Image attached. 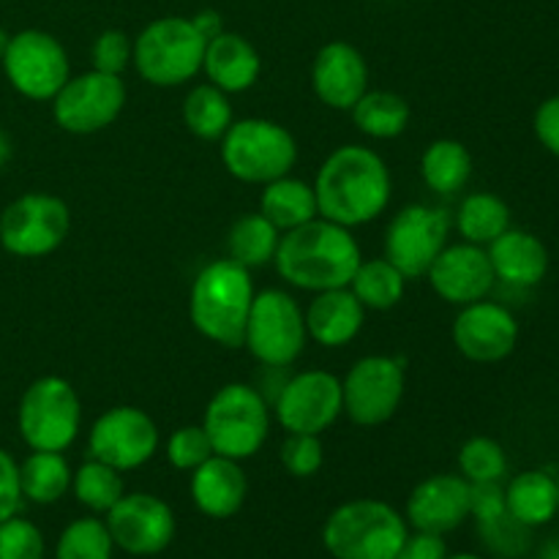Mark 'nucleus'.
<instances>
[{
  "label": "nucleus",
  "instance_id": "ea45409f",
  "mask_svg": "<svg viewBox=\"0 0 559 559\" xmlns=\"http://www.w3.org/2000/svg\"><path fill=\"white\" fill-rule=\"evenodd\" d=\"M0 559H44L41 530L20 516L0 522Z\"/></svg>",
  "mask_w": 559,
  "mask_h": 559
},
{
  "label": "nucleus",
  "instance_id": "1a4fd4ad",
  "mask_svg": "<svg viewBox=\"0 0 559 559\" xmlns=\"http://www.w3.org/2000/svg\"><path fill=\"white\" fill-rule=\"evenodd\" d=\"M306 338L304 309L293 295L284 289H262L254 295L243 333V347L251 358L271 369H284L304 355Z\"/></svg>",
  "mask_w": 559,
  "mask_h": 559
},
{
  "label": "nucleus",
  "instance_id": "de8ad7c7",
  "mask_svg": "<svg viewBox=\"0 0 559 559\" xmlns=\"http://www.w3.org/2000/svg\"><path fill=\"white\" fill-rule=\"evenodd\" d=\"M191 22H194L197 31H200L207 41H211V38H216L218 33H224V22H222V14H218V11H211V9L200 11L197 16H191Z\"/></svg>",
  "mask_w": 559,
  "mask_h": 559
},
{
  "label": "nucleus",
  "instance_id": "58836bf2",
  "mask_svg": "<svg viewBox=\"0 0 559 559\" xmlns=\"http://www.w3.org/2000/svg\"><path fill=\"white\" fill-rule=\"evenodd\" d=\"M213 456V445L202 426H180L167 442V459L175 469L194 473Z\"/></svg>",
  "mask_w": 559,
  "mask_h": 559
},
{
  "label": "nucleus",
  "instance_id": "a878e982",
  "mask_svg": "<svg viewBox=\"0 0 559 559\" xmlns=\"http://www.w3.org/2000/svg\"><path fill=\"white\" fill-rule=\"evenodd\" d=\"M260 213L278 233H289V229L300 227V224L320 216L314 186L306 183V180L289 178V175L271 180V183H265V191L260 197Z\"/></svg>",
  "mask_w": 559,
  "mask_h": 559
},
{
  "label": "nucleus",
  "instance_id": "37998d69",
  "mask_svg": "<svg viewBox=\"0 0 559 559\" xmlns=\"http://www.w3.org/2000/svg\"><path fill=\"white\" fill-rule=\"evenodd\" d=\"M22 486H20V464L14 462L5 448H0V522L16 516L22 508Z\"/></svg>",
  "mask_w": 559,
  "mask_h": 559
},
{
  "label": "nucleus",
  "instance_id": "20e7f679",
  "mask_svg": "<svg viewBox=\"0 0 559 559\" xmlns=\"http://www.w3.org/2000/svg\"><path fill=\"white\" fill-rule=\"evenodd\" d=\"M409 524L382 500H349L328 516L322 544L336 559H396Z\"/></svg>",
  "mask_w": 559,
  "mask_h": 559
},
{
  "label": "nucleus",
  "instance_id": "3c124183",
  "mask_svg": "<svg viewBox=\"0 0 559 559\" xmlns=\"http://www.w3.org/2000/svg\"><path fill=\"white\" fill-rule=\"evenodd\" d=\"M9 33L5 31H0V58H3V52H5V44H9Z\"/></svg>",
  "mask_w": 559,
  "mask_h": 559
},
{
  "label": "nucleus",
  "instance_id": "473e14b6",
  "mask_svg": "<svg viewBox=\"0 0 559 559\" xmlns=\"http://www.w3.org/2000/svg\"><path fill=\"white\" fill-rule=\"evenodd\" d=\"M349 289L364 304L366 311H388L402 304L407 278L391 260L377 257V260H360Z\"/></svg>",
  "mask_w": 559,
  "mask_h": 559
},
{
  "label": "nucleus",
  "instance_id": "f704fd0d",
  "mask_svg": "<svg viewBox=\"0 0 559 559\" xmlns=\"http://www.w3.org/2000/svg\"><path fill=\"white\" fill-rule=\"evenodd\" d=\"M71 491L87 511L107 513L126 495L123 473L98 459H91L71 475Z\"/></svg>",
  "mask_w": 559,
  "mask_h": 559
},
{
  "label": "nucleus",
  "instance_id": "72a5a7b5",
  "mask_svg": "<svg viewBox=\"0 0 559 559\" xmlns=\"http://www.w3.org/2000/svg\"><path fill=\"white\" fill-rule=\"evenodd\" d=\"M278 240H282V233L262 213H246L229 229V260L240 262L249 271L251 267H262L267 262H273Z\"/></svg>",
  "mask_w": 559,
  "mask_h": 559
},
{
  "label": "nucleus",
  "instance_id": "f257e3e1",
  "mask_svg": "<svg viewBox=\"0 0 559 559\" xmlns=\"http://www.w3.org/2000/svg\"><path fill=\"white\" fill-rule=\"evenodd\" d=\"M311 186L320 216L347 229L380 218L393 189L385 158L366 145L336 147Z\"/></svg>",
  "mask_w": 559,
  "mask_h": 559
},
{
  "label": "nucleus",
  "instance_id": "c85d7f7f",
  "mask_svg": "<svg viewBox=\"0 0 559 559\" xmlns=\"http://www.w3.org/2000/svg\"><path fill=\"white\" fill-rule=\"evenodd\" d=\"M349 112L360 134L371 140H396L413 118L407 98L393 91H366Z\"/></svg>",
  "mask_w": 559,
  "mask_h": 559
},
{
  "label": "nucleus",
  "instance_id": "6ab92c4d",
  "mask_svg": "<svg viewBox=\"0 0 559 559\" xmlns=\"http://www.w3.org/2000/svg\"><path fill=\"white\" fill-rule=\"evenodd\" d=\"M426 278L431 289L451 306H467L475 300H484L495 289L497 276L491 267L489 254L484 246L475 243H453L437 254L431 262Z\"/></svg>",
  "mask_w": 559,
  "mask_h": 559
},
{
  "label": "nucleus",
  "instance_id": "e433bc0d",
  "mask_svg": "<svg viewBox=\"0 0 559 559\" xmlns=\"http://www.w3.org/2000/svg\"><path fill=\"white\" fill-rule=\"evenodd\" d=\"M459 469L469 484L502 480L508 473V456L500 442L491 437H469L459 451Z\"/></svg>",
  "mask_w": 559,
  "mask_h": 559
},
{
  "label": "nucleus",
  "instance_id": "dca6fc26",
  "mask_svg": "<svg viewBox=\"0 0 559 559\" xmlns=\"http://www.w3.org/2000/svg\"><path fill=\"white\" fill-rule=\"evenodd\" d=\"M91 459L129 473L151 462L158 451V429L140 407H112L98 415L87 435Z\"/></svg>",
  "mask_w": 559,
  "mask_h": 559
},
{
  "label": "nucleus",
  "instance_id": "cd10ccee",
  "mask_svg": "<svg viewBox=\"0 0 559 559\" xmlns=\"http://www.w3.org/2000/svg\"><path fill=\"white\" fill-rule=\"evenodd\" d=\"M420 178L437 194H456L473 178V153L459 140H435L420 156Z\"/></svg>",
  "mask_w": 559,
  "mask_h": 559
},
{
  "label": "nucleus",
  "instance_id": "c9c22d12",
  "mask_svg": "<svg viewBox=\"0 0 559 559\" xmlns=\"http://www.w3.org/2000/svg\"><path fill=\"white\" fill-rule=\"evenodd\" d=\"M115 540L109 535L107 522L96 516L74 519L60 533L55 559H112Z\"/></svg>",
  "mask_w": 559,
  "mask_h": 559
},
{
  "label": "nucleus",
  "instance_id": "8fccbe9b",
  "mask_svg": "<svg viewBox=\"0 0 559 559\" xmlns=\"http://www.w3.org/2000/svg\"><path fill=\"white\" fill-rule=\"evenodd\" d=\"M538 559H559V535H555V538H549L540 546Z\"/></svg>",
  "mask_w": 559,
  "mask_h": 559
},
{
  "label": "nucleus",
  "instance_id": "c03bdc74",
  "mask_svg": "<svg viewBox=\"0 0 559 559\" xmlns=\"http://www.w3.org/2000/svg\"><path fill=\"white\" fill-rule=\"evenodd\" d=\"M506 511V489L500 486V480L469 484V516L478 519V524L491 522Z\"/></svg>",
  "mask_w": 559,
  "mask_h": 559
},
{
  "label": "nucleus",
  "instance_id": "412c9836",
  "mask_svg": "<svg viewBox=\"0 0 559 559\" xmlns=\"http://www.w3.org/2000/svg\"><path fill=\"white\" fill-rule=\"evenodd\" d=\"M311 91L325 107L349 112L369 91V63L358 47L328 41L311 63Z\"/></svg>",
  "mask_w": 559,
  "mask_h": 559
},
{
  "label": "nucleus",
  "instance_id": "7ed1b4c3",
  "mask_svg": "<svg viewBox=\"0 0 559 559\" xmlns=\"http://www.w3.org/2000/svg\"><path fill=\"white\" fill-rule=\"evenodd\" d=\"M249 267L235 260H216L197 273L189 295L191 325L218 347H243L246 322L254 304Z\"/></svg>",
  "mask_w": 559,
  "mask_h": 559
},
{
  "label": "nucleus",
  "instance_id": "f8f14e48",
  "mask_svg": "<svg viewBox=\"0 0 559 559\" xmlns=\"http://www.w3.org/2000/svg\"><path fill=\"white\" fill-rule=\"evenodd\" d=\"M126 98L129 91L123 76L93 69L80 76H69V82L52 98V118L69 134H98L120 118Z\"/></svg>",
  "mask_w": 559,
  "mask_h": 559
},
{
  "label": "nucleus",
  "instance_id": "864d4df0",
  "mask_svg": "<svg viewBox=\"0 0 559 559\" xmlns=\"http://www.w3.org/2000/svg\"><path fill=\"white\" fill-rule=\"evenodd\" d=\"M557 502H559V478H557Z\"/></svg>",
  "mask_w": 559,
  "mask_h": 559
},
{
  "label": "nucleus",
  "instance_id": "a211bd4d",
  "mask_svg": "<svg viewBox=\"0 0 559 559\" xmlns=\"http://www.w3.org/2000/svg\"><path fill=\"white\" fill-rule=\"evenodd\" d=\"M451 333L459 353L473 364H500L519 344L516 317L486 298L462 306Z\"/></svg>",
  "mask_w": 559,
  "mask_h": 559
},
{
  "label": "nucleus",
  "instance_id": "603ef678",
  "mask_svg": "<svg viewBox=\"0 0 559 559\" xmlns=\"http://www.w3.org/2000/svg\"><path fill=\"white\" fill-rule=\"evenodd\" d=\"M445 559H484V557H478V555H467V551H464V555H453V557H445Z\"/></svg>",
  "mask_w": 559,
  "mask_h": 559
},
{
  "label": "nucleus",
  "instance_id": "7c9ffc66",
  "mask_svg": "<svg viewBox=\"0 0 559 559\" xmlns=\"http://www.w3.org/2000/svg\"><path fill=\"white\" fill-rule=\"evenodd\" d=\"M456 229L467 243L489 246L511 229V207L506 200L489 191H475L464 197L456 211Z\"/></svg>",
  "mask_w": 559,
  "mask_h": 559
},
{
  "label": "nucleus",
  "instance_id": "a19ab883",
  "mask_svg": "<svg viewBox=\"0 0 559 559\" xmlns=\"http://www.w3.org/2000/svg\"><path fill=\"white\" fill-rule=\"evenodd\" d=\"M325 462L320 435H287L282 445V464L293 478H314Z\"/></svg>",
  "mask_w": 559,
  "mask_h": 559
},
{
  "label": "nucleus",
  "instance_id": "5701e85b",
  "mask_svg": "<svg viewBox=\"0 0 559 559\" xmlns=\"http://www.w3.org/2000/svg\"><path fill=\"white\" fill-rule=\"evenodd\" d=\"M306 317V333L320 347L338 349L353 342L366 322V309L349 287L314 293Z\"/></svg>",
  "mask_w": 559,
  "mask_h": 559
},
{
  "label": "nucleus",
  "instance_id": "2eb2a0df",
  "mask_svg": "<svg viewBox=\"0 0 559 559\" xmlns=\"http://www.w3.org/2000/svg\"><path fill=\"white\" fill-rule=\"evenodd\" d=\"M342 413V380L331 371H300L276 396V418L287 435H322Z\"/></svg>",
  "mask_w": 559,
  "mask_h": 559
},
{
  "label": "nucleus",
  "instance_id": "0eeeda50",
  "mask_svg": "<svg viewBox=\"0 0 559 559\" xmlns=\"http://www.w3.org/2000/svg\"><path fill=\"white\" fill-rule=\"evenodd\" d=\"M202 429L216 456L243 462L260 453L271 431V413L254 385L229 382L218 388L202 415Z\"/></svg>",
  "mask_w": 559,
  "mask_h": 559
},
{
  "label": "nucleus",
  "instance_id": "9d476101",
  "mask_svg": "<svg viewBox=\"0 0 559 559\" xmlns=\"http://www.w3.org/2000/svg\"><path fill=\"white\" fill-rule=\"evenodd\" d=\"M71 229V213L60 197L31 194L16 197L0 213V246L22 260H38L63 246Z\"/></svg>",
  "mask_w": 559,
  "mask_h": 559
},
{
  "label": "nucleus",
  "instance_id": "ddd939ff",
  "mask_svg": "<svg viewBox=\"0 0 559 559\" xmlns=\"http://www.w3.org/2000/svg\"><path fill=\"white\" fill-rule=\"evenodd\" d=\"M404 366L388 355H366L349 366L342 382L344 413L353 424L382 426L399 413L404 399Z\"/></svg>",
  "mask_w": 559,
  "mask_h": 559
},
{
  "label": "nucleus",
  "instance_id": "393cba45",
  "mask_svg": "<svg viewBox=\"0 0 559 559\" xmlns=\"http://www.w3.org/2000/svg\"><path fill=\"white\" fill-rule=\"evenodd\" d=\"M489 260L495 276L511 287H535L549 271V251L544 240L524 229H506L489 243Z\"/></svg>",
  "mask_w": 559,
  "mask_h": 559
},
{
  "label": "nucleus",
  "instance_id": "f03ea898",
  "mask_svg": "<svg viewBox=\"0 0 559 559\" xmlns=\"http://www.w3.org/2000/svg\"><path fill=\"white\" fill-rule=\"evenodd\" d=\"M360 260L364 254L353 229L317 216L289 233H282L273 265L278 276L293 287L306 293H325V289L349 287Z\"/></svg>",
  "mask_w": 559,
  "mask_h": 559
},
{
  "label": "nucleus",
  "instance_id": "c756f323",
  "mask_svg": "<svg viewBox=\"0 0 559 559\" xmlns=\"http://www.w3.org/2000/svg\"><path fill=\"white\" fill-rule=\"evenodd\" d=\"M183 123L197 140H222V136L227 134L229 126L235 123L229 93L211 85V82L194 85L183 98Z\"/></svg>",
  "mask_w": 559,
  "mask_h": 559
},
{
  "label": "nucleus",
  "instance_id": "9b49d317",
  "mask_svg": "<svg viewBox=\"0 0 559 559\" xmlns=\"http://www.w3.org/2000/svg\"><path fill=\"white\" fill-rule=\"evenodd\" d=\"M0 63L11 87L31 102H52L71 76L63 44L52 33L36 27L14 33L5 44Z\"/></svg>",
  "mask_w": 559,
  "mask_h": 559
},
{
  "label": "nucleus",
  "instance_id": "a18cd8bd",
  "mask_svg": "<svg viewBox=\"0 0 559 559\" xmlns=\"http://www.w3.org/2000/svg\"><path fill=\"white\" fill-rule=\"evenodd\" d=\"M533 129L540 145H544L551 156L559 158V96L546 98V102L535 109Z\"/></svg>",
  "mask_w": 559,
  "mask_h": 559
},
{
  "label": "nucleus",
  "instance_id": "4be33fe9",
  "mask_svg": "<svg viewBox=\"0 0 559 559\" xmlns=\"http://www.w3.org/2000/svg\"><path fill=\"white\" fill-rule=\"evenodd\" d=\"M189 489L197 511L205 513L207 519H229L243 508L249 480L240 462L213 453L205 464L191 473Z\"/></svg>",
  "mask_w": 559,
  "mask_h": 559
},
{
  "label": "nucleus",
  "instance_id": "4468645a",
  "mask_svg": "<svg viewBox=\"0 0 559 559\" xmlns=\"http://www.w3.org/2000/svg\"><path fill=\"white\" fill-rule=\"evenodd\" d=\"M451 216L431 205H407L385 229V260H391L407 282L426 278L431 262L448 246Z\"/></svg>",
  "mask_w": 559,
  "mask_h": 559
},
{
  "label": "nucleus",
  "instance_id": "09e8293b",
  "mask_svg": "<svg viewBox=\"0 0 559 559\" xmlns=\"http://www.w3.org/2000/svg\"><path fill=\"white\" fill-rule=\"evenodd\" d=\"M11 153H14V147H11V140L9 134H5V129L0 126V173H3L5 164L11 162Z\"/></svg>",
  "mask_w": 559,
  "mask_h": 559
},
{
  "label": "nucleus",
  "instance_id": "4c0bfd02",
  "mask_svg": "<svg viewBox=\"0 0 559 559\" xmlns=\"http://www.w3.org/2000/svg\"><path fill=\"white\" fill-rule=\"evenodd\" d=\"M480 538L489 546V551H495L497 557H522L530 549V527L527 524L516 522L511 513H502V516L491 519V522H480Z\"/></svg>",
  "mask_w": 559,
  "mask_h": 559
},
{
  "label": "nucleus",
  "instance_id": "423d86ee",
  "mask_svg": "<svg viewBox=\"0 0 559 559\" xmlns=\"http://www.w3.org/2000/svg\"><path fill=\"white\" fill-rule=\"evenodd\" d=\"M295 162L298 142L276 120H235L222 136V164L240 183L265 186L293 173Z\"/></svg>",
  "mask_w": 559,
  "mask_h": 559
},
{
  "label": "nucleus",
  "instance_id": "aec40b11",
  "mask_svg": "<svg viewBox=\"0 0 559 559\" xmlns=\"http://www.w3.org/2000/svg\"><path fill=\"white\" fill-rule=\"evenodd\" d=\"M404 519L418 533H453L469 519V480L451 473L420 480L409 495Z\"/></svg>",
  "mask_w": 559,
  "mask_h": 559
},
{
  "label": "nucleus",
  "instance_id": "f3484780",
  "mask_svg": "<svg viewBox=\"0 0 559 559\" xmlns=\"http://www.w3.org/2000/svg\"><path fill=\"white\" fill-rule=\"evenodd\" d=\"M115 546L131 557H156L175 540V513L156 495H123L107 511Z\"/></svg>",
  "mask_w": 559,
  "mask_h": 559
},
{
  "label": "nucleus",
  "instance_id": "2f4dec72",
  "mask_svg": "<svg viewBox=\"0 0 559 559\" xmlns=\"http://www.w3.org/2000/svg\"><path fill=\"white\" fill-rule=\"evenodd\" d=\"M71 467L63 453L33 451L20 464L22 497L36 506H52L71 489Z\"/></svg>",
  "mask_w": 559,
  "mask_h": 559
},
{
  "label": "nucleus",
  "instance_id": "79ce46f5",
  "mask_svg": "<svg viewBox=\"0 0 559 559\" xmlns=\"http://www.w3.org/2000/svg\"><path fill=\"white\" fill-rule=\"evenodd\" d=\"M93 69L104 74H123L126 66L131 63V38L123 31H104L93 41L91 49Z\"/></svg>",
  "mask_w": 559,
  "mask_h": 559
},
{
  "label": "nucleus",
  "instance_id": "bb28decb",
  "mask_svg": "<svg viewBox=\"0 0 559 559\" xmlns=\"http://www.w3.org/2000/svg\"><path fill=\"white\" fill-rule=\"evenodd\" d=\"M506 508L516 522L544 527L557 516V480L544 469H527L516 475L506 489Z\"/></svg>",
  "mask_w": 559,
  "mask_h": 559
},
{
  "label": "nucleus",
  "instance_id": "6e6552de",
  "mask_svg": "<svg viewBox=\"0 0 559 559\" xmlns=\"http://www.w3.org/2000/svg\"><path fill=\"white\" fill-rule=\"evenodd\" d=\"M16 426L31 451L63 453L74 445L82 426V402L63 377H38L25 388L16 409Z\"/></svg>",
  "mask_w": 559,
  "mask_h": 559
},
{
  "label": "nucleus",
  "instance_id": "b1692460",
  "mask_svg": "<svg viewBox=\"0 0 559 559\" xmlns=\"http://www.w3.org/2000/svg\"><path fill=\"white\" fill-rule=\"evenodd\" d=\"M202 71L207 74V82L224 93H246L260 80L262 60L249 38L224 31L207 41Z\"/></svg>",
  "mask_w": 559,
  "mask_h": 559
},
{
  "label": "nucleus",
  "instance_id": "39448f33",
  "mask_svg": "<svg viewBox=\"0 0 559 559\" xmlns=\"http://www.w3.org/2000/svg\"><path fill=\"white\" fill-rule=\"evenodd\" d=\"M207 38L189 16H162L131 41V63L153 87H178L202 71Z\"/></svg>",
  "mask_w": 559,
  "mask_h": 559
},
{
  "label": "nucleus",
  "instance_id": "49530a36",
  "mask_svg": "<svg viewBox=\"0 0 559 559\" xmlns=\"http://www.w3.org/2000/svg\"><path fill=\"white\" fill-rule=\"evenodd\" d=\"M448 546L442 540V535L435 533H418L415 530L413 535H407V540L399 549L396 559H445Z\"/></svg>",
  "mask_w": 559,
  "mask_h": 559
}]
</instances>
